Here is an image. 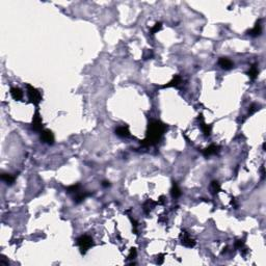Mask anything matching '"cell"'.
I'll use <instances>...</instances> for the list:
<instances>
[{
	"instance_id": "cell-14",
	"label": "cell",
	"mask_w": 266,
	"mask_h": 266,
	"mask_svg": "<svg viewBox=\"0 0 266 266\" xmlns=\"http://www.w3.org/2000/svg\"><path fill=\"white\" fill-rule=\"evenodd\" d=\"M1 179L2 181H4L6 184H13L14 181H15V177L11 176L10 174H2Z\"/></svg>"
},
{
	"instance_id": "cell-17",
	"label": "cell",
	"mask_w": 266,
	"mask_h": 266,
	"mask_svg": "<svg viewBox=\"0 0 266 266\" xmlns=\"http://www.w3.org/2000/svg\"><path fill=\"white\" fill-rule=\"evenodd\" d=\"M88 195H90V193L85 192V191H83V192L78 193V195H77V197L75 198V202H76V203H80V202H82V201L84 200Z\"/></svg>"
},
{
	"instance_id": "cell-20",
	"label": "cell",
	"mask_w": 266,
	"mask_h": 266,
	"mask_svg": "<svg viewBox=\"0 0 266 266\" xmlns=\"http://www.w3.org/2000/svg\"><path fill=\"white\" fill-rule=\"evenodd\" d=\"M79 187H80V185L79 184H76V185H72L70 186L69 188H68V191L69 192H79Z\"/></svg>"
},
{
	"instance_id": "cell-18",
	"label": "cell",
	"mask_w": 266,
	"mask_h": 266,
	"mask_svg": "<svg viewBox=\"0 0 266 266\" xmlns=\"http://www.w3.org/2000/svg\"><path fill=\"white\" fill-rule=\"evenodd\" d=\"M161 27H162V24L160 22H158V23H156L155 25H154V26L152 27V28H151V34H154L155 33V32H157V31H159L160 29H161Z\"/></svg>"
},
{
	"instance_id": "cell-7",
	"label": "cell",
	"mask_w": 266,
	"mask_h": 266,
	"mask_svg": "<svg viewBox=\"0 0 266 266\" xmlns=\"http://www.w3.org/2000/svg\"><path fill=\"white\" fill-rule=\"evenodd\" d=\"M218 65L225 70H230L234 66V64H233L229 58H226V57H221L220 59L218 60Z\"/></svg>"
},
{
	"instance_id": "cell-21",
	"label": "cell",
	"mask_w": 266,
	"mask_h": 266,
	"mask_svg": "<svg viewBox=\"0 0 266 266\" xmlns=\"http://www.w3.org/2000/svg\"><path fill=\"white\" fill-rule=\"evenodd\" d=\"M135 257H136V249H131V251H130V254H129V256H128V258H129V259H134Z\"/></svg>"
},
{
	"instance_id": "cell-1",
	"label": "cell",
	"mask_w": 266,
	"mask_h": 266,
	"mask_svg": "<svg viewBox=\"0 0 266 266\" xmlns=\"http://www.w3.org/2000/svg\"><path fill=\"white\" fill-rule=\"evenodd\" d=\"M166 130V126L159 121H152L148 127V133L144 141H143L144 146H152L157 144L160 141L163 133Z\"/></svg>"
},
{
	"instance_id": "cell-2",
	"label": "cell",
	"mask_w": 266,
	"mask_h": 266,
	"mask_svg": "<svg viewBox=\"0 0 266 266\" xmlns=\"http://www.w3.org/2000/svg\"><path fill=\"white\" fill-rule=\"evenodd\" d=\"M77 244H78L81 253L85 254L86 251L94 244V242H93V239L88 235H82V236H80L77 239Z\"/></svg>"
},
{
	"instance_id": "cell-10",
	"label": "cell",
	"mask_w": 266,
	"mask_h": 266,
	"mask_svg": "<svg viewBox=\"0 0 266 266\" xmlns=\"http://www.w3.org/2000/svg\"><path fill=\"white\" fill-rule=\"evenodd\" d=\"M182 243H183L185 246H187V247H193V246H195V241L191 237H189V235L184 234L183 238H182Z\"/></svg>"
},
{
	"instance_id": "cell-12",
	"label": "cell",
	"mask_w": 266,
	"mask_h": 266,
	"mask_svg": "<svg viewBox=\"0 0 266 266\" xmlns=\"http://www.w3.org/2000/svg\"><path fill=\"white\" fill-rule=\"evenodd\" d=\"M258 73H259V71H258V67H257V65H253V66L249 68V76L252 80H255V79L257 78V76H258Z\"/></svg>"
},
{
	"instance_id": "cell-13",
	"label": "cell",
	"mask_w": 266,
	"mask_h": 266,
	"mask_svg": "<svg viewBox=\"0 0 266 266\" xmlns=\"http://www.w3.org/2000/svg\"><path fill=\"white\" fill-rule=\"evenodd\" d=\"M249 36H260V34H261V25L257 23L256 26L254 27L252 30H249Z\"/></svg>"
},
{
	"instance_id": "cell-19",
	"label": "cell",
	"mask_w": 266,
	"mask_h": 266,
	"mask_svg": "<svg viewBox=\"0 0 266 266\" xmlns=\"http://www.w3.org/2000/svg\"><path fill=\"white\" fill-rule=\"evenodd\" d=\"M201 127H202V130L205 135H210V132H211V127L210 126L206 125V124H202Z\"/></svg>"
},
{
	"instance_id": "cell-11",
	"label": "cell",
	"mask_w": 266,
	"mask_h": 266,
	"mask_svg": "<svg viewBox=\"0 0 266 266\" xmlns=\"http://www.w3.org/2000/svg\"><path fill=\"white\" fill-rule=\"evenodd\" d=\"M181 82H182L181 77L179 76V75H176V76L174 77V78H173V80L169 81L167 84L163 85V87H172V86H178Z\"/></svg>"
},
{
	"instance_id": "cell-6",
	"label": "cell",
	"mask_w": 266,
	"mask_h": 266,
	"mask_svg": "<svg viewBox=\"0 0 266 266\" xmlns=\"http://www.w3.org/2000/svg\"><path fill=\"white\" fill-rule=\"evenodd\" d=\"M218 149H219V147L215 146V144H211V146H209L208 148L203 150V155L206 156V157L211 156V155H215V154L218 152Z\"/></svg>"
},
{
	"instance_id": "cell-3",
	"label": "cell",
	"mask_w": 266,
	"mask_h": 266,
	"mask_svg": "<svg viewBox=\"0 0 266 266\" xmlns=\"http://www.w3.org/2000/svg\"><path fill=\"white\" fill-rule=\"evenodd\" d=\"M26 88H27V95H28V98L30 100V102L36 105H38L40 102L42 101V95L41 93L39 92L36 88H34L32 85L30 84H27L26 85Z\"/></svg>"
},
{
	"instance_id": "cell-8",
	"label": "cell",
	"mask_w": 266,
	"mask_h": 266,
	"mask_svg": "<svg viewBox=\"0 0 266 266\" xmlns=\"http://www.w3.org/2000/svg\"><path fill=\"white\" fill-rule=\"evenodd\" d=\"M116 135H119L121 137H127L130 135L129 129H128L127 126H120V127H118L116 129Z\"/></svg>"
},
{
	"instance_id": "cell-22",
	"label": "cell",
	"mask_w": 266,
	"mask_h": 266,
	"mask_svg": "<svg viewBox=\"0 0 266 266\" xmlns=\"http://www.w3.org/2000/svg\"><path fill=\"white\" fill-rule=\"evenodd\" d=\"M244 242L242 241V240H237L236 242H235V246L237 247V249H241V246L243 245Z\"/></svg>"
},
{
	"instance_id": "cell-24",
	"label": "cell",
	"mask_w": 266,
	"mask_h": 266,
	"mask_svg": "<svg viewBox=\"0 0 266 266\" xmlns=\"http://www.w3.org/2000/svg\"><path fill=\"white\" fill-rule=\"evenodd\" d=\"M102 185H103L104 187H107V186H109V185H110V183H109L108 181H104L103 183H102Z\"/></svg>"
},
{
	"instance_id": "cell-5",
	"label": "cell",
	"mask_w": 266,
	"mask_h": 266,
	"mask_svg": "<svg viewBox=\"0 0 266 266\" xmlns=\"http://www.w3.org/2000/svg\"><path fill=\"white\" fill-rule=\"evenodd\" d=\"M42 128H43V125H42V119L40 116L39 112L36 111V114L33 116V121H32V129L36 130V131H42Z\"/></svg>"
},
{
	"instance_id": "cell-15",
	"label": "cell",
	"mask_w": 266,
	"mask_h": 266,
	"mask_svg": "<svg viewBox=\"0 0 266 266\" xmlns=\"http://www.w3.org/2000/svg\"><path fill=\"white\" fill-rule=\"evenodd\" d=\"M172 195H173V198H175V199H177V198H179L181 195L180 188H179L178 185H177V184H175V183H174L173 188H172Z\"/></svg>"
},
{
	"instance_id": "cell-9",
	"label": "cell",
	"mask_w": 266,
	"mask_h": 266,
	"mask_svg": "<svg viewBox=\"0 0 266 266\" xmlns=\"http://www.w3.org/2000/svg\"><path fill=\"white\" fill-rule=\"evenodd\" d=\"M11 97H13L15 100H17V101H19V100H21L23 98V92L19 87H11Z\"/></svg>"
},
{
	"instance_id": "cell-23",
	"label": "cell",
	"mask_w": 266,
	"mask_h": 266,
	"mask_svg": "<svg viewBox=\"0 0 266 266\" xmlns=\"http://www.w3.org/2000/svg\"><path fill=\"white\" fill-rule=\"evenodd\" d=\"M256 110H257V106H256V105H255V104H253V105H252V106H251V107H249V113H251V114H252V113H254V112H255V111H256Z\"/></svg>"
},
{
	"instance_id": "cell-16",
	"label": "cell",
	"mask_w": 266,
	"mask_h": 266,
	"mask_svg": "<svg viewBox=\"0 0 266 266\" xmlns=\"http://www.w3.org/2000/svg\"><path fill=\"white\" fill-rule=\"evenodd\" d=\"M210 188H211L212 193H214V195H215V193H217L218 191L220 190V185H219V183L217 181H212Z\"/></svg>"
},
{
	"instance_id": "cell-4",
	"label": "cell",
	"mask_w": 266,
	"mask_h": 266,
	"mask_svg": "<svg viewBox=\"0 0 266 266\" xmlns=\"http://www.w3.org/2000/svg\"><path fill=\"white\" fill-rule=\"evenodd\" d=\"M41 139L44 143L48 144H52L53 141H54V136H53L52 132H51L50 130H43V131L41 132Z\"/></svg>"
}]
</instances>
